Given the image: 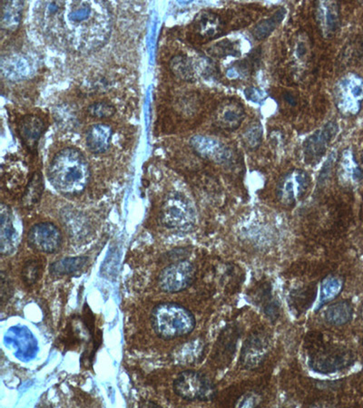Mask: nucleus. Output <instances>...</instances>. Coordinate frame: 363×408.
<instances>
[{"label":"nucleus","instance_id":"nucleus-1","mask_svg":"<svg viewBox=\"0 0 363 408\" xmlns=\"http://www.w3.org/2000/svg\"><path fill=\"white\" fill-rule=\"evenodd\" d=\"M86 1L50 2L45 5L46 19L58 20L59 26L73 38H82V46H96L104 42L109 31L108 16L102 12V5Z\"/></svg>","mask_w":363,"mask_h":408},{"label":"nucleus","instance_id":"nucleus-2","mask_svg":"<svg viewBox=\"0 0 363 408\" xmlns=\"http://www.w3.org/2000/svg\"><path fill=\"white\" fill-rule=\"evenodd\" d=\"M48 180L56 190L66 196H76L88 186L90 167L79 150L68 147L59 151L50 163Z\"/></svg>","mask_w":363,"mask_h":408},{"label":"nucleus","instance_id":"nucleus-3","mask_svg":"<svg viewBox=\"0 0 363 408\" xmlns=\"http://www.w3.org/2000/svg\"><path fill=\"white\" fill-rule=\"evenodd\" d=\"M152 326L164 340L188 335L195 327L194 315L185 307L175 303H163L152 312Z\"/></svg>","mask_w":363,"mask_h":408},{"label":"nucleus","instance_id":"nucleus-4","mask_svg":"<svg viewBox=\"0 0 363 408\" xmlns=\"http://www.w3.org/2000/svg\"><path fill=\"white\" fill-rule=\"evenodd\" d=\"M174 391L181 399L188 401H210L218 394L211 379L205 374L193 370L184 371L176 377Z\"/></svg>","mask_w":363,"mask_h":408},{"label":"nucleus","instance_id":"nucleus-5","mask_svg":"<svg viewBox=\"0 0 363 408\" xmlns=\"http://www.w3.org/2000/svg\"><path fill=\"white\" fill-rule=\"evenodd\" d=\"M161 222L169 229L188 230L195 222V210L184 197L179 195L168 196L163 204Z\"/></svg>","mask_w":363,"mask_h":408},{"label":"nucleus","instance_id":"nucleus-6","mask_svg":"<svg viewBox=\"0 0 363 408\" xmlns=\"http://www.w3.org/2000/svg\"><path fill=\"white\" fill-rule=\"evenodd\" d=\"M196 269L188 260L170 264L160 273L158 283L162 290L168 293L183 292L194 282Z\"/></svg>","mask_w":363,"mask_h":408},{"label":"nucleus","instance_id":"nucleus-7","mask_svg":"<svg viewBox=\"0 0 363 408\" xmlns=\"http://www.w3.org/2000/svg\"><path fill=\"white\" fill-rule=\"evenodd\" d=\"M4 344L12 351L16 359L23 362H29L38 355V340L25 326L10 327L5 334Z\"/></svg>","mask_w":363,"mask_h":408},{"label":"nucleus","instance_id":"nucleus-8","mask_svg":"<svg viewBox=\"0 0 363 408\" xmlns=\"http://www.w3.org/2000/svg\"><path fill=\"white\" fill-rule=\"evenodd\" d=\"M336 103L344 115L354 116L359 112L363 102V79L357 75H349L339 82Z\"/></svg>","mask_w":363,"mask_h":408},{"label":"nucleus","instance_id":"nucleus-9","mask_svg":"<svg viewBox=\"0 0 363 408\" xmlns=\"http://www.w3.org/2000/svg\"><path fill=\"white\" fill-rule=\"evenodd\" d=\"M354 362L351 351L329 347L311 357L309 364L315 372L331 374L347 369Z\"/></svg>","mask_w":363,"mask_h":408},{"label":"nucleus","instance_id":"nucleus-10","mask_svg":"<svg viewBox=\"0 0 363 408\" xmlns=\"http://www.w3.org/2000/svg\"><path fill=\"white\" fill-rule=\"evenodd\" d=\"M271 340L267 333L264 331H256L251 334L245 341L241 351L240 363L246 369H255L267 357Z\"/></svg>","mask_w":363,"mask_h":408},{"label":"nucleus","instance_id":"nucleus-11","mask_svg":"<svg viewBox=\"0 0 363 408\" xmlns=\"http://www.w3.org/2000/svg\"><path fill=\"white\" fill-rule=\"evenodd\" d=\"M29 244L33 250L43 253H54L61 246L62 235L54 224H36L29 233Z\"/></svg>","mask_w":363,"mask_h":408},{"label":"nucleus","instance_id":"nucleus-12","mask_svg":"<svg viewBox=\"0 0 363 408\" xmlns=\"http://www.w3.org/2000/svg\"><path fill=\"white\" fill-rule=\"evenodd\" d=\"M310 177L302 170H294L285 175L279 182L277 195L285 204H292L307 192Z\"/></svg>","mask_w":363,"mask_h":408},{"label":"nucleus","instance_id":"nucleus-13","mask_svg":"<svg viewBox=\"0 0 363 408\" xmlns=\"http://www.w3.org/2000/svg\"><path fill=\"white\" fill-rule=\"evenodd\" d=\"M337 132V123L331 122L326 123L322 128L308 137L304 143L306 163H318L327 151L329 142L332 141Z\"/></svg>","mask_w":363,"mask_h":408},{"label":"nucleus","instance_id":"nucleus-14","mask_svg":"<svg viewBox=\"0 0 363 408\" xmlns=\"http://www.w3.org/2000/svg\"><path fill=\"white\" fill-rule=\"evenodd\" d=\"M191 146L203 158L218 163H225L231 160L232 152L221 142L208 136H196L191 139Z\"/></svg>","mask_w":363,"mask_h":408},{"label":"nucleus","instance_id":"nucleus-15","mask_svg":"<svg viewBox=\"0 0 363 408\" xmlns=\"http://www.w3.org/2000/svg\"><path fill=\"white\" fill-rule=\"evenodd\" d=\"M0 252L2 255H9L16 246V233L13 225L11 212L4 203L0 212Z\"/></svg>","mask_w":363,"mask_h":408},{"label":"nucleus","instance_id":"nucleus-16","mask_svg":"<svg viewBox=\"0 0 363 408\" xmlns=\"http://www.w3.org/2000/svg\"><path fill=\"white\" fill-rule=\"evenodd\" d=\"M44 129V122L36 116L23 117L19 125V133L22 142L31 151L36 149Z\"/></svg>","mask_w":363,"mask_h":408},{"label":"nucleus","instance_id":"nucleus-17","mask_svg":"<svg viewBox=\"0 0 363 408\" xmlns=\"http://www.w3.org/2000/svg\"><path fill=\"white\" fill-rule=\"evenodd\" d=\"M204 342L200 340H194L173 351L171 359L175 364L189 366L199 362L204 355Z\"/></svg>","mask_w":363,"mask_h":408},{"label":"nucleus","instance_id":"nucleus-18","mask_svg":"<svg viewBox=\"0 0 363 408\" xmlns=\"http://www.w3.org/2000/svg\"><path fill=\"white\" fill-rule=\"evenodd\" d=\"M112 136L111 127L105 123H98L88 129V135H86V145L92 153H105L109 148Z\"/></svg>","mask_w":363,"mask_h":408},{"label":"nucleus","instance_id":"nucleus-19","mask_svg":"<svg viewBox=\"0 0 363 408\" xmlns=\"http://www.w3.org/2000/svg\"><path fill=\"white\" fill-rule=\"evenodd\" d=\"M245 116L244 108L238 103H226L219 110L218 116L219 126L228 131H232L241 126Z\"/></svg>","mask_w":363,"mask_h":408},{"label":"nucleus","instance_id":"nucleus-20","mask_svg":"<svg viewBox=\"0 0 363 408\" xmlns=\"http://www.w3.org/2000/svg\"><path fill=\"white\" fill-rule=\"evenodd\" d=\"M354 316V307L351 302H339L329 306L325 311V320L329 325L341 327L346 325Z\"/></svg>","mask_w":363,"mask_h":408},{"label":"nucleus","instance_id":"nucleus-21","mask_svg":"<svg viewBox=\"0 0 363 408\" xmlns=\"http://www.w3.org/2000/svg\"><path fill=\"white\" fill-rule=\"evenodd\" d=\"M1 28L14 31L21 21L23 2L5 1L1 4Z\"/></svg>","mask_w":363,"mask_h":408},{"label":"nucleus","instance_id":"nucleus-22","mask_svg":"<svg viewBox=\"0 0 363 408\" xmlns=\"http://www.w3.org/2000/svg\"><path fill=\"white\" fill-rule=\"evenodd\" d=\"M195 30L202 38L215 39L223 31L221 20L213 13H202L196 19Z\"/></svg>","mask_w":363,"mask_h":408},{"label":"nucleus","instance_id":"nucleus-23","mask_svg":"<svg viewBox=\"0 0 363 408\" xmlns=\"http://www.w3.org/2000/svg\"><path fill=\"white\" fill-rule=\"evenodd\" d=\"M86 257H65L50 266V272L55 276L70 275L80 272L88 263Z\"/></svg>","mask_w":363,"mask_h":408},{"label":"nucleus","instance_id":"nucleus-24","mask_svg":"<svg viewBox=\"0 0 363 408\" xmlns=\"http://www.w3.org/2000/svg\"><path fill=\"white\" fill-rule=\"evenodd\" d=\"M285 15L286 9L281 8L270 18L258 23L254 30H252V35H254L255 39L258 40L267 39L277 29V26L281 24L282 20L285 18Z\"/></svg>","mask_w":363,"mask_h":408},{"label":"nucleus","instance_id":"nucleus-25","mask_svg":"<svg viewBox=\"0 0 363 408\" xmlns=\"http://www.w3.org/2000/svg\"><path fill=\"white\" fill-rule=\"evenodd\" d=\"M344 289V280L337 276H329L324 279L321 286L319 306L325 305L334 300Z\"/></svg>","mask_w":363,"mask_h":408},{"label":"nucleus","instance_id":"nucleus-26","mask_svg":"<svg viewBox=\"0 0 363 408\" xmlns=\"http://www.w3.org/2000/svg\"><path fill=\"white\" fill-rule=\"evenodd\" d=\"M173 73L179 78L189 81L194 78L195 71L192 63L185 56H176L170 63Z\"/></svg>","mask_w":363,"mask_h":408},{"label":"nucleus","instance_id":"nucleus-27","mask_svg":"<svg viewBox=\"0 0 363 408\" xmlns=\"http://www.w3.org/2000/svg\"><path fill=\"white\" fill-rule=\"evenodd\" d=\"M44 185H43L42 176L39 173H36L26 189L24 203L26 206L34 205L41 197Z\"/></svg>","mask_w":363,"mask_h":408},{"label":"nucleus","instance_id":"nucleus-28","mask_svg":"<svg viewBox=\"0 0 363 408\" xmlns=\"http://www.w3.org/2000/svg\"><path fill=\"white\" fill-rule=\"evenodd\" d=\"M28 63L21 58H11L6 60V66L2 65L3 71L8 76H13V78H24L29 75Z\"/></svg>","mask_w":363,"mask_h":408},{"label":"nucleus","instance_id":"nucleus-29","mask_svg":"<svg viewBox=\"0 0 363 408\" xmlns=\"http://www.w3.org/2000/svg\"><path fill=\"white\" fill-rule=\"evenodd\" d=\"M322 9V20L329 33L334 32L339 26V11L334 3H325Z\"/></svg>","mask_w":363,"mask_h":408},{"label":"nucleus","instance_id":"nucleus-30","mask_svg":"<svg viewBox=\"0 0 363 408\" xmlns=\"http://www.w3.org/2000/svg\"><path fill=\"white\" fill-rule=\"evenodd\" d=\"M264 129L260 123H252L245 133V141L251 149H256L261 145Z\"/></svg>","mask_w":363,"mask_h":408},{"label":"nucleus","instance_id":"nucleus-31","mask_svg":"<svg viewBox=\"0 0 363 408\" xmlns=\"http://www.w3.org/2000/svg\"><path fill=\"white\" fill-rule=\"evenodd\" d=\"M209 53L212 56H218V58H224L227 56H239L240 52L237 49V46L230 41V40H224L220 42L219 44L213 46L209 50Z\"/></svg>","mask_w":363,"mask_h":408},{"label":"nucleus","instance_id":"nucleus-32","mask_svg":"<svg viewBox=\"0 0 363 408\" xmlns=\"http://www.w3.org/2000/svg\"><path fill=\"white\" fill-rule=\"evenodd\" d=\"M88 112L92 116L98 117V118H106V117L114 115L116 108L112 105H110V103L100 102L93 103L92 106H90Z\"/></svg>","mask_w":363,"mask_h":408},{"label":"nucleus","instance_id":"nucleus-33","mask_svg":"<svg viewBox=\"0 0 363 408\" xmlns=\"http://www.w3.org/2000/svg\"><path fill=\"white\" fill-rule=\"evenodd\" d=\"M39 275V267L35 260L26 262L23 267L22 277L26 285H32L36 282Z\"/></svg>","mask_w":363,"mask_h":408},{"label":"nucleus","instance_id":"nucleus-34","mask_svg":"<svg viewBox=\"0 0 363 408\" xmlns=\"http://www.w3.org/2000/svg\"><path fill=\"white\" fill-rule=\"evenodd\" d=\"M246 98L250 100V101L254 103H260L262 100H264L265 98V93L259 91L258 89L254 88H250L245 90V91Z\"/></svg>","mask_w":363,"mask_h":408},{"label":"nucleus","instance_id":"nucleus-35","mask_svg":"<svg viewBox=\"0 0 363 408\" xmlns=\"http://www.w3.org/2000/svg\"><path fill=\"white\" fill-rule=\"evenodd\" d=\"M11 292L9 280L4 276V273L1 274V302L4 304L6 300H9V293Z\"/></svg>","mask_w":363,"mask_h":408},{"label":"nucleus","instance_id":"nucleus-36","mask_svg":"<svg viewBox=\"0 0 363 408\" xmlns=\"http://www.w3.org/2000/svg\"><path fill=\"white\" fill-rule=\"evenodd\" d=\"M257 404V399H256L255 396H252V394H248L242 399V402L238 404L239 407H252Z\"/></svg>","mask_w":363,"mask_h":408},{"label":"nucleus","instance_id":"nucleus-37","mask_svg":"<svg viewBox=\"0 0 363 408\" xmlns=\"http://www.w3.org/2000/svg\"><path fill=\"white\" fill-rule=\"evenodd\" d=\"M306 52H307V49H306V46L304 43H300L297 49V56L299 58H302V56L305 55Z\"/></svg>","mask_w":363,"mask_h":408},{"label":"nucleus","instance_id":"nucleus-38","mask_svg":"<svg viewBox=\"0 0 363 408\" xmlns=\"http://www.w3.org/2000/svg\"><path fill=\"white\" fill-rule=\"evenodd\" d=\"M359 315H361L362 319L363 320V305L362 307L361 311H359Z\"/></svg>","mask_w":363,"mask_h":408},{"label":"nucleus","instance_id":"nucleus-39","mask_svg":"<svg viewBox=\"0 0 363 408\" xmlns=\"http://www.w3.org/2000/svg\"><path fill=\"white\" fill-rule=\"evenodd\" d=\"M362 159H363V155H362Z\"/></svg>","mask_w":363,"mask_h":408}]
</instances>
